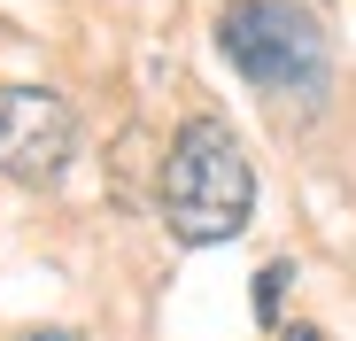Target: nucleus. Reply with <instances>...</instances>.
I'll return each instance as SVG.
<instances>
[{
    "label": "nucleus",
    "mask_w": 356,
    "mask_h": 341,
    "mask_svg": "<svg viewBox=\"0 0 356 341\" xmlns=\"http://www.w3.org/2000/svg\"><path fill=\"white\" fill-rule=\"evenodd\" d=\"M155 209L170 225V241H186V248H217L256 217V170H248L225 117L178 125V140L163 155V179H155Z\"/></svg>",
    "instance_id": "f257e3e1"
},
{
    "label": "nucleus",
    "mask_w": 356,
    "mask_h": 341,
    "mask_svg": "<svg viewBox=\"0 0 356 341\" xmlns=\"http://www.w3.org/2000/svg\"><path fill=\"white\" fill-rule=\"evenodd\" d=\"M24 341H78V333H63V326H39V333H24Z\"/></svg>",
    "instance_id": "39448f33"
},
{
    "label": "nucleus",
    "mask_w": 356,
    "mask_h": 341,
    "mask_svg": "<svg viewBox=\"0 0 356 341\" xmlns=\"http://www.w3.org/2000/svg\"><path fill=\"white\" fill-rule=\"evenodd\" d=\"M78 155V109L47 86H0V179L54 187Z\"/></svg>",
    "instance_id": "7ed1b4c3"
},
{
    "label": "nucleus",
    "mask_w": 356,
    "mask_h": 341,
    "mask_svg": "<svg viewBox=\"0 0 356 341\" xmlns=\"http://www.w3.org/2000/svg\"><path fill=\"white\" fill-rule=\"evenodd\" d=\"M217 47L248 86L279 101H318L333 86V39L302 0H232L217 16Z\"/></svg>",
    "instance_id": "f03ea898"
},
{
    "label": "nucleus",
    "mask_w": 356,
    "mask_h": 341,
    "mask_svg": "<svg viewBox=\"0 0 356 341\" xmlns=\"http://www.w3.org/2000/svg\"><path fill=\"white\" fill-rule=\"evenodd\" d=\"M286 279H294L286 264H271V271L256 279V318H264V326H279V295H286Z\"/></svg>",
    "instance_id": "20e7f679"
}]
</instances>
